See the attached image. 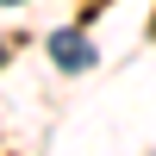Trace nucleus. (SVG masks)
<instances>
[{
	"label": "nucleus",
	"instance_id": "nucleus-1",
	"mask_svg": "<svg viewBox=\"0 0 156 156\" xmlns=\"http://www.w3.org/2000/svg\"><path fill=\"white\" fill-rule=\"evenodd\" d=\"M50 62H56V69H94L100 62V50L87 44V31H50Z\"/></svg>",
	"mask_w": 156,
	"mask_h": 156
},
{
	"label": "nucleus",
	"instance_id": "nucleus-3",
	"mask_svg": "<svg viewBox=\"0 0 156 156\" xmlns=\"http://www.w3.org/2000/svg\"><path fill=\"white\" fill-rule=\"evenodd\" d=\"M6 6H19V0H6Z\"/></svg>",
	"mask_w": 156,
	"mask_h": 156
},
{
	"label": "nucleus",
	"instance_id": "nucleus-2",
	"mask_svg": "<svg viewBox=\"0 0 156 156\" xmlns=\"http://www.w3.org/2000/svg\"><path fill=\"white\" fill-rule=\"evenodd\" d=\"M0 62H6V44H0Z\"/></svg>",
	"mask_w": 156,
	"mask_h": 156
}]
</instances>
